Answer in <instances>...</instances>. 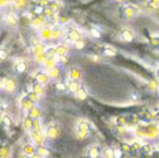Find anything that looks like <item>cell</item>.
Masks as SVG:
<instances>
[{
    "mask_svg": "<svg viewBox=\"0 0 159 158\" xmlns=\"http://www.w3.org/2000/svg\"><path fill=\"white\" fill-rule=\"evenodd\" d=\"M90 59H93V61H99V56H90Z\"/></svg>",
    "mask_w": 159,
    "mask_h": 158,
    "instance_id": "836d02e7",
    "label": "cell"
},
{
    "mask_svg": "<svg viewBox=\"0 0 159 158\" xmlns=\"http://www.w3.org/2000/svg\"><path fill=\"white\" fill-rule=\"evenodd\" d=\"M38 5H41V6H43V7H45V6L49 5V1L48 0H39Z\"/></svg>",
    "mask_w": 159,
    "mask_h": 158,
    "instance_id": "484cf974",
    "label": "cell"
},
{
    "mask_svg": "<svg viewBox=\"0 0 159 158\" xmlns=\"http://www.w3.org/2000/svg\"><path fill=\"white\" fill-rule=\"evenodd\" d=\"M44 8L43 6L41 5H37L35 7V13H37V15H40V13H42L43 11H44Z\"/></svg>",
    "mask_w": 159,
    "mask_h": 158,
    "instance_id": "603a6c76",
    "label": "cell"
},
{
    "mask_svg": "<svg viewBox=\"0 0 159 158\" xmlns=\"http://www.w3.org/2000/svg\"><path fill=\"white\" fill-rule=\"evenodd\" d=\"M43 23H44V20H43V18H40V16H38V18L33 19L32 25H33V27H35V28H40V27L43 25Z\"/></svg>",
    "mask_w": 159,
    "mask_h": 158,
    "instance_id": "ba28073f",
    "label": "cell"
},
{
    "mask_svg": "<svg viewBox=\"0 0 159 158\" xmlns=\"http://www.w3.org/2000/svg\"><path fill=\"white\" fill-rule=\"evenodd\" d=\"M74 45H75V47L77 49H82L84 47V42L81 39L77 40V41H75V43H74Z\"/></svg>",
    "mask_w": 159,
    "mask_h": 158,
    "instance_id": "d6986e66",
    "label": "cell"
},
{
    "mask_svg": "<svg viewBox=\"0 0 159 158\" xmlns=\"http://www.w3.org/2000/svg\"><path fill=\"white\" fill-rule=\"evenodd\" d=\"M48 7H49L50 9H52V11L53 12H57V9H59V5H57V3L52 2V3H49Z\"/></svg>",
    "mask_w": 159,
    "mask_h": 158,
    "instance_id": "44dd1931",
    "label": "cell"
},
{
    "mask_svg": "<svg viewBox=\"0 0 159 158\" xmlns=\"http://www.w3.org/2000/svg\"><path fill=\"white\" fill-rule=\"evenodd\" d=\"M59 74H60L59 69L56 68V67H53V68H50L49 71H48V76L52 77V78H56V77H57V76H59Z\"/></svg>",
    "mask_w": 159,
    "mask_h": 158,
    "instance_id": "4fadbf2b",
    "label": "cell"
},
{
    "mask_svg": "<svg viewBox=\"0 0 159 158\" xmlns=\"http://www.w3.org/2000/svg\"><path fill=\"white\" fill-rule=\"evenodd\" d=\"M49 79V76L48 74H45V73H38L36 75V80L39 84H44Z\"/></svg>",
    "mask_w": 159,
    "mask_h": 158,
    "instance_id": "5b68a950",
    "label": "cell"
},
{
    "mask_svg": "<svg viewBox=\"0 0 159 158\" xmlns=\"http://www.w3.org/2000/svg\"><path fill=\"white\" fill-rule=\"evenodd\" d=\"M156 75H157V76L159 77V68L157 69V71H156Z\"/></svg>",
    "mask_w": 159,
    "mask_h": 158,
    "instance_id": "e575fe53",
    "label": "cell"
},
{
    "mask_svg": "<svg viewBox=\"0 0 159 158\" xmlns=\"http://www.w3.org/2000/svg\"><path fill=\"white\" fill-rule=\"evenodd\" d=\"M7 5V0H0V7Z\"/></svg>",
    "mask_w": 159,
    "mask_h": 158,
    "instance_id": "f546056e",
    "label": "cell"
},
{
    "mask_svg": "<svg viewBox=\"0 0 159 158\" xmlns=\"http://www.w3.org/2000/svg\"><path fill=\"white\" fill-rule=\"evenodd\" d=\"M69 89L72 93H77L79 90V83L77 81H72L69 84Z\"/></svg>",
    "mask_w": 159,
    "mask_h": 158,
    "instance_id": "8fae6325",
    "label": "cell"
},
{
    "mask_svg": "<svg viewBox=\"0 0 159 158\" xmlns=\"http://www.w3.org/2000/svg\"><path fill=\"white\" fill-rule=\"evenodd\" d=\"M77 96H78V97H80V99H85L86 97V93L85 92H84L83 89H79L78 92H77Z\"/></svg>",
    "mask_w": 159,
    "mask_h": 158,
    "instance_id": "cb8c5ba5",
    "label": "cell"
},
{
    "mask_svg": "<svg viewBox=\"0 0 159 158\" xmlns=\"http://www.w3.org/2000/svg\"><path fill=\"white\" fill-rule=\"evenodd\" d=\"M120 35H121V38H122L124 41H127V42L133 41L134 38V33L131 32L129 29H123L122 31H121Z\"/></svg>",
    "mask_w": 159,
    "mask_h": 158,
    "instance_id": "7a4b0ae2",
    "label": "cell"
},
{
    "mask_svg": "<svg viewBox=\"0 0 159 158\" xmlns=\"http://www.w3.org/2000/svg\"><path fill=\"white\" fill-rule=\"evenodd\" d=\"M26 0H16L15 2V6L18 9H22L26 6Z\"/></svg>",
    "mask_w": 159,
    "mask_h": 158,
    "instance_id": "2e32d148",
    "label": "cell"
},
{
    "mask_svg": "<svg viewBox=\"0 0 159 158\" xmlns=\"http://www.w3.org/2000/svg\"><path fill=\"white\" fill-rule=\"evenodd\" d=\"M67 52H68V48L65 45H59L57 47V55L63 56V55H67Z\"/></svg>",
    "mask_w": 159,
    "mask_h": 158,
    "instance_id": "30bf717a",
    "label": "cell"
},
{
    "mask_svg": "<svg viewBox=\"0 0 159 158\" xmlns=\"http://www.w3.org/2000/svg\"><path fill=\"white\" fill-rule=\"evenodd\" d=\"M151 4L154 7H159V0H151Z\"/></svg>",
    "mask_w": 159,
    "mask_h": 158,
    "instance_id": "f1b7e54d",
    "label": "cell"
},
{
    "mask_svg": "<svg viewBox=\"0 0 159 158\" xmlns=\"http://www.w3.org/2000/svg\"><path fill=\"white\" fill-rule=\"evenodd\" d=\"M90 34L93 35V37H96V38H100V37H101L100 32L98 31V30H96V29H91L90 30Z\"/></svg>",
    "mask_w": 159,
    "mask_h": 158,
    "instance_id": "d4e9b609",
    "label": "cell"
},
{
    "mask_svg": "<svg viewBox=\"0 0 159 158\" xmlns=\"http://www.w3.org/2000/svg\"><path fill=\"white\" fill-rule=\"evenodd\" d=\"M43 12L45 13V16H52L55 15V12H53V11H52V9H50V8L48 7V6H46V7L44 8V11H43Z\"/></svg>",
    "mask_w": 159,
    "mask_h": 158,
    "instance_id": "7402d4cb",
    "label": "cell"
},
{
    "mask_svg": "<svg viewBox=\"0 0 159 158\" xmlns=\"http://www.w3.org/2000/svg\"><path fill=\"white\" fill-rule=\"evenodd\" d=\"M107 156L109 158H112L113 157V152L111 150H107Z\"/></svg>",
    "mask_w": 159,
    "mask_h": 158,
    "instance_id": "1f68e13d",
    "label": "cell"
},
{
    "mask_svg": "<svg viewBox=\"0 0 159 158\" xmlns=\"http://www.w3.org/2000/svg\"><path fill=\"white\" fill-rule=\"evenodd\" d=\"M16 71L19 72V73H23L26 71L27 69V63L25 61H20L16 64Z\"/></svg>",
    "mask_w": 159,
    "mask_h": 158,
    "instance_id": "52a82bcc",
    "label": "cell"
},
{
    "mask_svg": "<svg viewBox=\"0 0 159 158\" xmlns=\"http://www.w3.org/2000/svg\"><path fill=\"white\" fill-rule=\"evenodd\" d=\"M134 12H136V9H134V7H131V6H128V7L125 8V11H124L125 16L128 19L133 18V16H134Z\"/></svg>",
    "mask_w": 159,
    "mask_h": 158,
    "instance_id": "9c48e42d",
    "label": "cell"
},
{
    "mask_svg": "<svg viewBox=\"0 0 159 158\" xmlns=\"http://www.w3.org/2000/svg\"><path fill=\"white\" fill-rule=\"evenodd\" d=\"M3 21H4L6 26L11 27V28L18 25V19H16V16L13 15V13H6V15L3 16Z\"/></svg>",
    "mask_w": 159,
    "mask_h": 158,
    "instance_id": "6da1fadb",
    "label": "cell"
},
{
    "mask_svg": "<svg viewBox=\"0 0 159 158\" xmlns=\"http://www.w3.org/2000/svg\"><path fill=\"white\" fill-rule=\"evenodd\" d=\"M57 88H59V89H61V90H63L64 88H65V86H64L63 83H57Z\"/></svg>",
    "mask_w": 159,
    "mask_h": 158,
    "instance_id": "4dcf8cb0",
    "label": "cell"
},
{
    "mask_svg": "<svg viewBox=\"0 0 159 158\" xmlns=\"http://www.w3.org/2000/svg\"><path fill=\"white\" fill-rule=\"evenodd\" d=\"M39 35H40V37H41L43 40L52 39V29L46 28V27H43V28L40 29Z\"/></svg>",
    "mask_w": 159,
    "mask_h": 158,
    "instance_id": "3957f363",
    "label": "cell"
},
{
    "mask_svg": "<svg viewBox=\"0 0 159 158\" xmlns=\"http://www.w3.org/2000/svg\"><path fill=\"white\" fill-rule=\"evenodd\" d=\"M4 87H5L6 92H8V93L15 92V89H16V82H15V80L11 79V78L6 79L5 84H4Z\"/></svg>",
    "mask_w": 159,
    "mask_h": 158,
    "instance_id": "277c9868",
    "label": "cell"
},
{
    "mask_svg": "<svg viewBox=\"0 0 159 158\" xmlns=\"http://www.w3.org/2000/svg\"><path fill=\"white\" fill-rule=\"evenodd\" d=\"M68 37H69L70 40H72V41L75 42V41H77V40H80V33L77 31V30L73 29L69 32Z\"/></svg>",
    "mask_w": 159,
    "mask_h": 158,
    "instance_id": "8992f818",
    "label": "cell"
},
{
    "mask_svg": "<svg viewBox=\"0 0 159 158\" xmlns=\"http://www.w3.org/2000/svg\"><path fill=\"white\" fill-rule=\"evenodd\" d=\"M7 56H8L7 50L4 48H0V60H1V61H4V60L7 59Z\"/></svg>",
    "mask_w": 159,
    "mask_h": 158,
    "instance_id": "ac0fdd59",
    "label": "cell"
},
{
    "mask_svg": "<svg viewBox=\"0 0 159 158\" xmlns=\"http://www.w3.org/2000/svg\"><path fill=\"white\" fill-rule=\"evenodd\" d=\"M34 93H37V95H40V93H43V88H42L41 84H39V83H38V84H36L34 86Z\"/></svg>",
    "mask_w": 159,
    "mask_h": 158,
    "instance_id": "ffe728a7",
    "label": "cell"
},
{
    "mask_svg": "<svg viewBox=\"0 0 159 158\" xmlns=\"http://www.w3.org/2000/svg\"><path fill=\"white\" fill-rule=\"evenodd\" d=\"M61 37V30L60 29H53L52 30V39H57Z\"/></svg>",
    "mask_w": 159,
    "mask_h": 158,
    "instance_id": "e0dca14e",
    "label": "cell"
},
{
    "mask_svg": "<svg viewBox=\"0 0 159 158\" xmlns=\"http://www.w3.org/2000/svg\"><path fill=\"white\" fill-rule=\"evenodd\" d=\"M89 155L93 158H96L98 156V150L94 149V148H93V149L90 150V152H89Z\"/></svg>",
    "mask_w": 159,
    "mask_h": 158,
    "instance_id": "83f0119b",
    "label": "cell"
},
{
    "mask_svg": "<svg viewBox=\"0 0 159 158\" xmlns=\"http://www.w3.org/2000/svg\"><path fill=\"white\" fill-rule=\"evenodd\" d=\"M104 55L106 56H114L115 55H116V52H115L113 48L107 47V48L104 49Z\"/></svg>",
    "mask_w": 159,
    "mask_h": 158,
    "instance_id": "9a60e30c",
    "label": "cell"
},
{
    "mask_svg": "<svg viewBox=\"0 0 159 158\" xmlns=\"http://www.w3.org/2000/svg\"><path fill=\"white\" fill-rule=\"evenodd\" d=\"M115 155H116L117 158H119L121 156V152H120L119 150H116V151H115Z\"/></svg>",
    "mask_w": 159,
    "mask_h": 158,
    "instance_id": "d6a6232c",
    "label": "cell"
},
{
    "mask_svg": "<svg viewBox=\"0 0 159 158\" xmlns=\"http://www.w3.org/2000/svg\"><path fill=\"white\" fill-rule=\"evenodd\" d=\"M59 59H60L61 63H67V62H68V56H67V55L59 56Z\"/></svg>",
    "mask_w": 159,
    "mask_h": 158,
    "instance_id": "4316f807",
    "label": "cell"
},
{
    "mask_svg": "<svg viewBox=\"0 0 159 158\" xmlns=\"http://www.w3.org/2000/svg\"><path fill=\"white\" fill-rule=\"evenodd\" d=\"M70 76H71V78L72 79H78L79 77H80V71L78 69H72L70 71Z\"/></svg>",
    "mask_w": 159,
    "mask_h": 158,
    "instance_id": "5bb4252c",
    "label": "cell"
},
{
    "mask_svg": "<svg viewBox=\"0 0 159 158\" xmlns=\"http://www.w3.org/2000/svg\"><path fill=\"white\" fill-rule=\"evenodd\" d=\"M45 55L47 58H52V56H53L55 55H57V47H49L45 49Z\"/></svg>",
    "mask_w": 159,
    "mask_h": 158,
    "instance_id": "7c38bea8",
    "label": "cell"
}]
</instances>
